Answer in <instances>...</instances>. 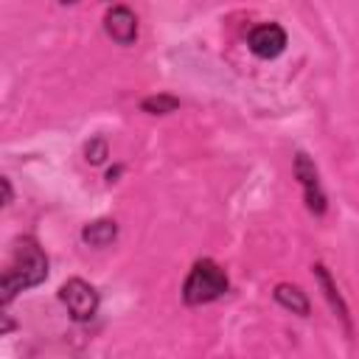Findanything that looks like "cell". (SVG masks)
Instances as JSON below:
<instances>
[{
  "label": "cell",
  "instance_id": "obj_1",
  "mask_svg": "<svg viewBox=\"0 0 359 359\" xmlns=\"http://www.w3.org/2000/svg\"><path fill=\"white\" fill-rule=\"evenodd\" d=\"M48 278V258L45 252L39 250V244L34 238H20L14 244V252H11V261L8 266L3 269V303H11L17 292L22 289H31L36 283H42Z\"/></svg>",
  "mask_w": 359,
  "mask_h": 359
},
{
  "label": "cell",
  "instance_id": "obj_2",
  "mask_svg": "<svg viewBox=\"0 0 359 359\" xmlns=\"http://www.w3.org/2000/svg\"><path fill=\"white\" fill-rule=\"evenodd\" d=\"M227 286L230 283H227L224 269L216 261H210V258H199L191 266V272H188V278L182 283V300L188 306L213 303V300H219L227 292Z\"/></svg>",
  "mask_w": 359,
  "mask_h": 359
},
{
  "label": "cell",
  "instance_id": "obj_3",
  "mask_svg": "<svg viewBox=\"0 0 359 359\" xmlns=\"http://www.w3.org/2000/svg\"><path fill=\"white\" fill-rule=\"evenodd\" d=\"M59 300L67 306V314L76 323H87L98 311V292L87 280H81V278L65 280L62 289H59Z\"/></svg>",
  "mask_w": 359,
  "mask_h": 359
},
{
  "label": "cell",
  "instance_id": "obj_4",
  "mask_svg": "<svg viewBox=\"0 0 359 359\" xmlns=\"http://www.w3.org/2000/svg\"><path fill=\"white\" fill-rule=\"evenodd\" d=\"M294 177H297L300 185H303L306 208H309L311 213L323 216V213H325V194H323V188H320V177H317L314 163H311L309 154H303V151L294 154Z\"/></svg>",
  "mask_w": 359,
  "mask_h": 359
},
{
  "label": "cell",
  "instance_id": "obj_5",
  "mask_svg": "<svg viewBox=\"0 0 359 359\" xmlns=\"http://www.w3.org/2000/svg\"><path fill=\"white\" fill-rule=\"evenodd\" d=\"M247 48L258 56V59H275L283 53L286 48V31L278 25V22H264V25H255L247 36Z\"/></svg>",
  "mask_w": 359,
  "mask_h": 359
},
{
  "label": "cell",
  "instance_id": "obj_6",
  "mask_svg": "<svg viewBox=\"0 0 359 359\" xmlns=\"http://www.w3.org/2000/svg\"><path fill=\"white\" fill-rule=\"evenodd\" d=\"M104 31L118 42V45H132L137 39V17L126 6H112L104 14Z\"/></svg>",
  "mask_w": 359,
  "mask_h": 359
},
{
  "label": "cell",
  "instance_id": "obj_7",
  "mask_svg": "<svg viewBox=\"0 0 359 359\" xmlns=\"http://www.w3.org/2000/svg\"><path fill=\"white\" fill-rule=\"evenodd\" d=\"M314 275H317V280H320V286H323V292H325V297H328L331 309L337 311V317H339V320L345 323V328L351 331V314H348V306H345V300L339 297V289H337V283L331 280L328 269H325L323 264H314Z\"/></svg>",
  "mask_w": 359,
  "mask_h": 359
},
{
  "label": "cell",
  "instance_id": "obj_8",
  "mask_svg": "<svg viewBox=\"0 0 359 359\" xmlns=\"http://www.w3.org/2000/svg\"><path fill=\"white\" fill-rule=\"evenodd\" d=\"M275 300H278L283 309H289L292 314H300V317L309 314V297H306L297 286H292V283H278V286H275Z\"/></svg>",
  "mask_w": 359,
  "mask_h": 359
},
{
  "label": "cell",
  "instance_id": "obj_9",
  "mask_svg": "<svg viewBox=\"0 0 359 359\" xmlns=\"http://www.w3.org/2000/svg\"><path fill=\"white\" fill-rule=\"evenodd\" d=\"M115 236H118V227L109 219H98V222H93V224H87L81 230V238L90 247H107L109 241H115Z\"/></svg>",
  "mask_w": 359,
  "mask_h": 359
},
{
  "label": "cell",
  "instance_id": "obj_10",
  "mask_svg": "<svg viewBox=\"0 0 359 359\" xmlns=\"http://www.w3.org/2000/svg\"><path fill=\"white\" fill-rule=\"evenodd\" d=\"M177 107H180V101H177L174 95H165V93L151 95V98H143V104H140V109H143V112H151V115H168V112H174Z\"/></svg>",
  "mask_w": 359,
  "mask_h": 359
},
{
  "label": "cell",
  "instance_id": "obj_11",
  "mask_svg": "<svg viewBox=\"0 0 359 359\" xmlns=\"http://www.w3.org/2000/svg\"><path fill=\"white\" fill-rule=\"evenodd\" d=\"M84 154H87V163H101L107 157V143L104 140H93V143H87Z\"/></svg>",
  "mask_w": 359,
  "mask_h": 359
},
{
  "label": "cell",
  "instance_id": "obj_12",
  "mask_svg": "<svg viewBox=\"0 0 359 359\" xmlns=\"http://www.w3.org/2000/svg\"><path fill=\"white\" fill-rule=\"evenodd\" d=\"M0 188H3V205H8L11 202V182H8V177L0 180Z\"/></svg>",
  "mask_w": 359,
  "mask_h": 359
}]
</instances>
